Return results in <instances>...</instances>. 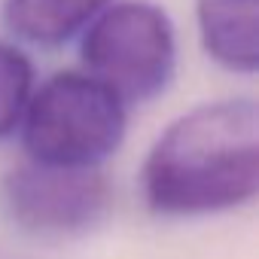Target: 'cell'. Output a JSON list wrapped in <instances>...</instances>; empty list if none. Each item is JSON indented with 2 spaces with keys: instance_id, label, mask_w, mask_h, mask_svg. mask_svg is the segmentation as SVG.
<instances>
[{
  "instance_id": "1",
  "label": "cell",
  "mask_w": 259,
  "mask_h": 259,
  "mask_svg": "<svg viewBox=\"0 0 259 259\" xmlns=\"http://www.w3.org/2000/svg\"><path fill=\"white\" fill-rule=\"evenodd\" d=\"M141 186L162 217H204L250 204L259 189V110L250 98L177 116L147 153Z\"/></svg>"
},
{
  "instance_id": "2",
  "label": "cell",
  "mask_w": 259,
  "mask_h": 259,
  "mask_svg": "<svg viewBox=\"0 0 259 259\" xmlns=\"http://www.w3.org/2000/svg\"><path fill=\"white\" fill-rule=\"evenodd\" d=\"M125 104L89 73H55L22 119V144L34 165L98 168L125 138Z\"/></svg>"
},
{
  "instance_id": "3",
  "label": "cell",
  "mask_w": 259,
  "mask_h": 259,
  "mask_svg": "<svg viewBox=\"0 0 259 259\" xmlns=\"http://www.w3.org/2000/svg\"><path fill=\"white\" fill-rule=\"evenodd\" d=\"M89 76L107 85L122 104L150 101L174 76L177 40L165 10L141 0L107 7L82 37Z\"/></svg>"
},
{
  "instance_id": "4",
  "label": "cell",
  "mask_w": 259,
  "mask_h": 259,
  "mask_svg": "<svg viewBox=\"0 0 259 259\" xmlns=\"http://www.w3.org/2000/svg\"><path fill=\"white\" fill-rule=\"evenodd\" d=\"M113 204L107 177L98 168L22 165L4 177L10 220L40 238H67L98 226Z\"/></svg>"
},
{
  "instance_id": "5",
  "label": "cell",
  "mask_w": 259,
  "mask_h": 259,
  "mask_svg": "<svg viewBox=\"0 0 259 259\" xmlns=\"http://www.w3.org/2000/svg\"><path fill=\"white\" fill-rule=\"evenodd\" d=\"M195 19L201 46L220 67L235 73H256L259 67L256 0H198Z\"/></svg>"
},
{
  "instance_id": "6",
  "label": "cell",
  "mask_w": 259,
  "mask_h": 259,
  "mask_svg": "<svg viewBox=\"0 0 259 259\" xmlns=\"http://www.w3.org/2000/svg\"><path fill=\"white\" fill-rule=\"evenodd\" d=\"M110 0H7L4 22L13 37L34 46H61L89 28Z\"/></svg>"
},
{
  "instance_id": "7",
  "label": "cell",
  "mask_w": 259,
  "mask_h": 259,
  "mask_svg": "<svg viewBox=\"0 0 259 259\" xmlns=\"http://www.w3.org/2000/svg\"><path fill=\"white\" fill-rule=\"evenodd\" d=\"M34 95V67L28 55L10 43H0V141L19 132Z\"/></svg>"
}]
</instances>
